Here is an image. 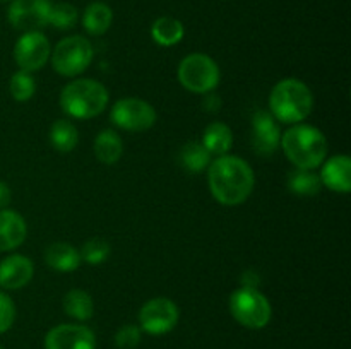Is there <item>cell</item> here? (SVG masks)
<instances>
[{
  "mask_svg": "<svg viewBox=\"0 0 351 349\" xmlns=\"http://www.w3.org/2000/svg\"><path fill=\"white\" fill-rule=\"evenodd\" d=\"M178 81L194 94H208L219 84L221 72L218 64L206 53H191L178 65Z\"/></svg>",
  "mask_w": 351,
  "mask_h": 349,
  "instance_id": "obj_6",
  "label": "cell"
},
{
  "mask_svg": "<svg viewBox=\"0 0 351 349\" xmlns=\"http://www.w3.org/2000/svg\"><path fill=\"white\" fill-rule=\"evenodd\" d=\"M0 349H5V348H3V346H2V344H0Z\"/></svg>",
  "mask_w": 351,
  "mask_h": 349,
  "instance_id": "obj_34",
  "label": "cell"
},
{
  "mask_svg": "<svg viewBox=\"0 0 351 349\" xmlns=\"http://www.w3.org/2000/svg\"><path fill=\"white\" fill-rule=\"evenodd\" d=\"M93 44L84 36H67L57 43V47L51 50V65L55 72H58L64 77H77L79 74L86 70L91 65Z\"/></svg>",
  "mask_w": 351,
  "mask_h": 349,
  "instance_id": "obj_7",
  "label": "cell"
},
{
  "mask_svg": "<svg viewBox=\"0 0 351 349\" xmlns=\"http://www.w3.org/2000/svg\"><path fill=\"white\" fill-rule=\"evenodd\" d=\"M50 142L60 153H71L79 142V132L71 120H55L50 127Z\"/></svg>",
  "mask_w": 351,
  "mask_h": 349,
  "instance_id": "obj_24",
  "label": "cell"
},
{
  "mask_svg": "<svg viewBox=\"0 0 351 349\" xmlns=\"http://www.w3.org/2000/svg\"><path fill=\"white\" fill-rule=\"evenodd\" d=\"M280 147L297 170H315L328 156V139L314 125L295 123L281 135Z\"/></svg>",
  "mask_w": 351,
  "mask_h": 349,
  "instance_id": "obj_2",
  "label": "cell"
},
{
  "mask_svg": "<svg viewBox=\"0 0 351 349\" xmlns=\"http://www.w3.org/2000/svg\"><path fill=\"white\" fill-rule=\"evenodd\" d=\"M110 248L108 242L103 238H91L82 245L81 250V259L84 262L91 263V266H98V263H103L110 257Z\"/></svg>",
  "mask_w": 351,
  "mask_h": 349,
  "instance_id": "obj_28",
  "label": "cell"
},
{
  "mask_svg": "<svg viewBox=\"0 0 351 349\" xmlns=\"http://www.w3.org/2000/svg\"><path fill=\"white\" fill-rule=\"evenodd\" d=\"M113 23V10L105 2H93L82 14V26L91 36H101Z\"/></svg>",
  "mask_w": 351,
  "mask_h": 349,
  "instance_id": "obj_19",
  "label": "cell"
},
{
  "mask_svg": "<svg viewBox=\"0 0 351 349\" xmlns=\"http://www.w3.org/2000/svg\"><path fill=\"white\" fill-rule=\"evenodd\" d=\"M204 106L208 112H218L219 106H221V99H219V96L213 94V92H208V94H206Z\"/></svg>",
  "mask_w": 351,
  "mask_h": 349,
  "instance_id": "obj_31",
  "label": "cell"
},
{
  "mask_svg": "<svg viewBox=\"0 0 351 349\" xmlns=\"http://www.w3.org/2000/svg\"><path fill=\"white\" fill-rule=\"evenodd\" d=\"M45 262L57 272H72L81 266V252L71 243L55 242L45 250Z\"/></svg>",
  "mask_w": 351,
  "mask_h": 349,
  "instance_id": "obj_17",
  "label": "cell"
},
{
  "mask_svg": "<svg viewBox=\"0 0 351 349\" xmlns=\"http://www.w3.org/2000/svg\"><path fill=\"white\" fill-rule=\"evenodd\" d=\"M27 224L23 216L12 209H0V252H10L24 243Z\"/></svg>",
  "mask_w": 351,
  "mask_h": 349,
  "instance_id": "obj_16",
  "label": "cell"
},
{
  "mask_svg": "<svg viewBox=\"0 0 351 349\" xmlns=\"http://www.w3.org/2000/svg\"><path fill=\"white\" fill-rule=\"evenodd\" d=\"M79 19L77 9H75L72 3L69 2H51L50 9V19H48V24L53 26L55 29H71V27L75 26Z\"/></svg>",
  "mask_w": 351,
  "mask_h": 349,
  "instance_id": "obj_26",
  "label": "cell"
},
{
  "mask_svg": "<svg viewBox=\"0 0 351 349\" xmlns=\"http://www.w3.org/2000/svg\"><path fill=\"white\" fill-rule=\"evenodd\" d=\"M178 317V307L170 298H153L141 307L139 327L149 335H165L177 327Z\"/></svg>",
  "mask_w": 351,
  "mask_h": 349,
  "instance_id": "obj_9",
  "label": "cell"
},
{
  "mask_svg": "<svg viewBox=\"0 0 351 349\" xmlns=\"http://www.w3.org/2000/svg\"><path fill=\"white\" fill-rule=\"evenodd\" d=\"M228 307L232 317L240 325L252 328V331L264 328L273 317V308H271L269 300L257 287L242 286L233 291Z\"/></svg>",
  "mask_w": 351,
  "mask_h": 349,
  "instance_id": "obj_5",
  "label": "cell"
},
{
  "mask_svg": "<svg viewBox=\"0 0 351 349\" xmlns=\"http://www.w3.org/2000/svg\"><path fill=\"white\" fill-rule=\"evenodd\" d=\"M288 187L293 194L308 197L321 192L322 181L319 174L314 173V170H295L288 178Z\"/></svg>",
  "mask_w": 351,
  "mask_h": 349,
  "instance_id": "obj_25",
  "label": "cell"
},
{
  "mask_svg": "<svg viewBox=\"0 0 351 349\" xmlns=\"http://www.w3.org/2000/svg\"><path fill=\"white\" fill-rule=\"evenodd\" d=\"M122 137L112 129H105L95 139V156L103 164H115L122 157Z\"/></svg>",
  "mask_w": 351,
  "mask_h": 349,
  "instance_id": "obj_21",
  "label": "cell"
},
{
  "mask_svg": "<svg viewBox=\"0 0 351 349\" xmlns=\"http://www.w3.org/2000/svg\"><path fill=\"white\" fill-rule=\"evenodd\" d=\"M184 34L185 27L182 21H178L177 17H158L153 23V26H151V38L160 47H175V44H178L184 40Z\"/></svg>",
  "mask_w": 351,
  "mask_h": 349,
  "instance_id": "obj_20",
  "label": "cell"
},
{
  "mask_svg": "<svg viewBox=\"0 0 351 349\" xmlns=\"http://www.w3.org/2000/svg\"><path fill=\"white\" fill-rule=\"evenodd\" d=\"M64 311L71 318L77 322H86L95 313V303L88 291L84 289H71L64 296Z\"/></svg>",
  "mask_w": 351,
  "mask_h": 349,
  "instance_id": "obj_22",
  "label": "cell"
},
{
  "mask_svg": "<svg viewBox=\"0 0 351 349\" xmlns=\"http://www.w3.org/2000/svg\"><path fill=\"white\" fill-rule=\"evenodd\" d=\"M250 137H252L254 151L261 156H271L278 151L281 142V130L278 120L269 112H257L252 116L250 125Z\"/></svg>",
  "mask_w": 351,
  "mask_h": 349,
  "instance_id": "obj_13",
  "label": "cell"
},
{
  "mask_svg": "<svg viewBox=\"0 0 351 349\" xmlns=\"http://www.w3.org/2000/svg\"><path fill=\"white\" fill-rule=\"evenodd\" d=\"M211 157L213 156L209 154V151L202 146V142H197V140H192V142L185 144L180 149V154H178L180 164L185 170L191 171V173L204 171L211 164Z\"/></svg>",
  "mask_w": 351,
  "mask_h": 349,
  "instance_id": "obj_23",
  "label": "cell"
},
{
  "mask_svg": "<svg viewBox=\"0 0 351 349\" xmlns=\"http://www.w3.org/2000/svg\"><path fill=\"white\" fill-rule=\"evenodd\" d=\"M2 3H7V2H12V0H0Z\"/></svg>",
  "mask_w": 351,
  "mask_h": 349,
  "instance_id": "obj_33",
  "label": "cell"
},
{
  "mask_svg": "<svg viewBox=\"0 0 351 349\" xmlns=\"http://www.w3.org/2000/svg\"><path fill=\"white\" fill-rule=\"evenodd\" d=\"M9 91L16 101L24 103L33 98L34 91H36V82H34L33 74L26 70H17L10 79Z\"/></svg>",
  "mask_w": 351,
  "mask_h": 349,
  "instance_id": "obj_27",
  "label": "cell"
},
{
  "mask_svg": "<svg viewBox=\"0 0 351 349\" xmlns=\"http://www.w3.org/2000/svg\"><path fill=\"white\" fill-rule=\"evenodd\" d=\"M16 320V305L7 296L5 293L0 291V334H5Z\"/></svg>",
  "mask_w": 351,
  "mask_h": 349,
  "instance_id": "obj_30",
  "label": "cell"
},
{
  "mask_svg": "<svg viewBox=\"0 0 351 349\" xmlns=\"http://www.w3.org/2000/svg\"><path fill=\"white\" fill-rule=\"evenodd\" d=\"M322 185L331 192L338 194H350L351 190V159L346 154H338V156L329 157L324 161L321 174Z\"/></svg>",
  "mask_w": 351,
  "mask_h": 349,
  "instance_id": "obj_15",
  "label": "cell"
},
{
  "mask_svg": "<svg viewBox=\"0 0 351 349\" xmlns=\"http://www.w3.org/2000/svg\"><path fill=\"white\" fill-rule=\"evenodd\" d=\"M110 120L127 132H144L156 123V109L141 98H122L112 106Z\"/></svg>",
  "mask_w": 351,
  "mask_h": 349,
  "instance_id": "obj_8",
  "label": "cell"
},
{
  "mask_svg": "<svg viewBox=\"0 0 351 349\" xmlns=\"http://www.w3.org/2000/svg\"><path fill=\"white\" fill-rule=\"evenodd\" d=\"M208 185L211 195L221 205L235 207L250 197L256 174L245 159L233 154L218 156L208 166Z\"/></svg>",
  "mask_w": 351,
  "mask_h": 349,
  "instance_id": "obj_1",
  "label": "cell"
},
{
  "mask_svg": "<svg viewBox=\"0 0 351 349\" xmlns=\"http://www.w3.org/2000/svg\"><path fill=\"white\" fill-rule=\"evenodd\" d=\"M51 47L48 38L41 31H29L21 34L14 47V60L19 65V70L36 72L48 64Z\"/></svg>",
  "mask_w": 351,
  "mask_h": 349,
  "instance_id": "obj_10",
  "label": "cell"
},
{
  "mask_svg": "<svg viewBox=\"0 0 351 349\" xmlns=\"http://www.w3.org/2000/svg\"><path fill=\"white\" fill-rule=\"evenodd\" d=\"M34 266L27 257L14 253L0 262V286L3 289H21L33 279Z\"/></svg>",
  "mask_w": 351,
  "mask_h": 349,
  "instance_id": "obj_14",
  "label": "cell"
},
{
  "mask_svg": "<svg viewBox=\"0 0 351 349\" xmlns=\"http://www.w3.org/2000/svg\"><path fill=\"white\" fill-rule=\"evenodd\" d=\"M141 339H143V331H141V327L127 324L117 331L115 344L119 349H134L139 346Z\"/></svg>",
  "mask_w": 351,
  "mask_h": 349,
  "instance_id": "obj_29",
  "label": "cell"
},
{
  "mask_svg": "<svg viewBox=\"0 0 351 349\" xmlns=\"http://www.w3.org/2000/svg\"><path fill=\"white\" fill-rule=\"evenodd\" d=\"M314 108V94L300 79L288 77L278 82L269 94L271 115L280 123H302Z\"/></svg>",
  "mask_w": 351,
  "mask_h": 349,
  "instance_id": "obj_3",
  "label": "cell"
},
{
  "mask_svg": "<svg viewBox=\"0 0 351 349\" xmlns=\"http://www.w3.org/2000/svg\"><path fill=\"white\" fill-rule=\"evenodd\" d=\"M45 349H96V335L81 324H60L45 335Z\"/></svg>",
  "mask_w": 351,
  "mask_h": 349,
  "instance_id": "obj_12",
  "label": "cell"
},
{
  "mask_svg": "<svg viewBox=\"0 0 351 349\" xmlns=\"http://www.w3.org/2000/svg\"><path fill=\"white\" fill-rule=\"evenodd\" d=\"M10 197H12V194H10L9 185L5 181H0V209H5L9 205Z\"/></svg>",
  "mask_w": 351,
  "mask_h": 349,
  "instance_id": "obj_32",
  "label": "cell"
},
{
  "mask_svg": "<svg viewBox=\"0 0 351 349\" xmlns=\"http://www.w3.org/2000/svg\"><path fill=\"white\" fill-rule=\"evenodd\" d=\"M202 146L209 151L211 156H225L233 146V133L226 123L213 122L206 127L202 133Z\"/></svg>",
  "mask_w": 351,
  "mask_h": 349,
  "instance_id": "obj_18",
  "label": "cell"
},
{
  "mask_svg": "<svg viewBox=\"0 0 351 349\" xmlns=\"http://www.w3.org/2000/svg\"><path fill=\"white\" fill-rule=\"evenodd\" d=\"M50 0H12L7 10V19L23 33L41 31L50 19Z\"/></svg>",
  "mask_w": 351,
  "mask_h": 349,
  "instance_id": "obj_11",
  "label": "cell"
},
{
  "mask_svg": "<svg viewBox=\"0 0 351 349\" xmlns=\"http://www.w3.org/2000/svg\"><path fill=\"white\" fill-rule=\"evenodd\" d=\"M60 108L77 120L95 118L108 106V89L95 79H75L60 91Z\"/></svg>",
  "mask_w": 351,
  "mask_h": 349,
  "instance_id": "obj_4",
  "label": "cell"
}]
</instances>
